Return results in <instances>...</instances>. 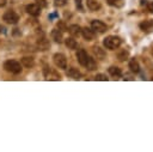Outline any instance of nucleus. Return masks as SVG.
Instances as JSON below:
<instances>
[{
	"mask_svg": "<svg viewBox=\"0 0 153 152\" xmlns=\"http://www.w3.org/2000/svg\"><path fill=\"white\" fill-rule=\"evenodd\" d=\"M43 73H44V77H45L47 80H60V74L56 73L50 67H45L44 71H43Z\"/></svg>",
	"mask_w": 153,
	"mask_h": 152,
	"instance_id": "423d86ee",
	"label": "nucleus"
},
{
	"mask_svg": "<svg viewBox=\"0 0 153 152\" xmlns=\"http://www.w3.org/2000/svg\"><path fill=\"white\" fill-rule=\"evenodd\" d=\"M76 1V6L79 7V10H82V6H81V0H75Z\"/></svg>",
	"mask_w": 153,
	"mask_h": 152,
	"instance_id": "bb28decb",
	"label": "nucleus"
},
{
	"mask_svg": "<svg viewBox=\"0 0 153 152\" xmlns=\"http://www.w3.org/2000/svg\"><path fill=\"white\" fill-rule=\"evenodd\" d=\"M25 10L30 16H33V17H37L41 14V6L38 4H30L26 6Z\"/></svg>",
	"mask_w": 153,
	"mask_h": 152,
	"instance_id": "0eeeda50",
	"label": "nucleus"
},
{
	"mask_svg": "<svg viewBox=\"0 0 153 152\" xmlns=\"http://www.w3.org/2000/svg\"><path fill=\"white\" fill-rule=\"evenodd\" d=\"M86 5H87V8L91 11H97L100 8V4L97 0H86Z\"/></svg>",
	"mask_w": 153,
	"mask_h": 152,
	"instance_id": "9d476101",
	"label": "nucleus"
},
{
	"mask_svg": "<svg viewBox=\"0 0 153 152\" xmlns=\"http://www.w3.org/2000/svg\"><path fill=\"white\" fill-rule=\"evenodd\" d=\"M91 29L94 31V32H98V34H103L106 31V25L102 22V20H98V19H94L91 22Z\"/></svg>",
	"mask_w": 153,
	"mask_h": 152,
	"instance_id": "20e7f679",
	"label": "nucleus"
},
{
	"mask_svg": "<svg viewBox=\"0 0 153 152\" xmlns=\"http://www.w3.org/2000/svg\"><path fill=\"white\" fill-rule=\"evenodd\" d=\"M94 79H96V80H103V81H106V80H108L106 75H104V74H97V75L94 77Z\"/></svg>",
	"mask_w": 153,
	"mask_h": 152,
	"instance_id": "b1692460",
	"label": "nucleus"
},
{
	"mask_svg": "<svg viewBox=\"0 0 153 152\" xmlns=\"http://www.w3.org/2000/svg\"><path fill=\"white\" fill-rule=\"evenodd\" d=\"M85 67H86L87 69H94V68H96V61H94V59L88 57V61H87V63H86Z\"/></svg>",
	"mask_w": 153,
	"mask_h": 152,
	"instance_id": "412c9836",
	"label": "nucleus"
},
{
	"mask_svg": "<svg viewBox=\"0 0 153 152\" xmlns=\"http://www.w3.org/2000/svg\"><path fill=\"white\" fill-rule=\"evenodd\" d=\"M94 54L98 56L99 55V57L100 59H103L104 57V51H102V49L99 48V47H94Z\"/></svg>",
	"mask_w": 153,
	"mask_h": 152,
	"instance_id": "4be33fe9",
	"label": "nucleus"
},
{
	"mask_svg": "<svg viewBox=\"0 0 153 152\" xmlns=\"http://www.w3.org/2000/svg\"><path fill=\"white\" fill-rule=\"evenodd\" d=\"M128 51H126V50H123L122 53H120L118 54V60H121V61H123V60H126L127 57H128Z\"/></svg>",
	"mask_w": 153,
	"mask_h": 152,
	"instance_id": "5701e85b",
	"label": "nucleus"
},
{
	"mask_svg": "<svg viewBox=\"0 0 153 152\" xmlns=\"http://www.w3.org/2000/svg\"><path fill=\"white\" fill-rule=\"evenodd\" d=\"M140 28L141 30L146 31V32H149L153 30V20H145L140 24Z\"/></svg>",
	"mask_w": 153,
	"mask_h": 152,
	"instance_id": "9b49d317",
	"label": "nucleus"
},
{
	"mask_svg": "<svg viewBox=\"0 0 153 152\" xmlns=\"http://www.w3.org/2000/svg\"><path fill=\"white\" fill-rule=\"evenodd\" d=\"M4 20L6 22V23H8V24H16V23H18V20H19V16L14 12V11H7L5 14H4Z\"/></svg>",
	"mask_w": 153,
	"mask_h": 152,
	"instance_id": "39448f33",
	"label": "nucleus"
},
{
	"mask_svg": "<svg viewBox=\"0 0 153 152\" xmlns=\"http://www.w3.org/2000/svg\"><path fill=\"white\" fill-rule=\"evenodd\" d=\"M54 1H55V2H54L55 6H59V7H60V6H63V5L67 2V0H54Z\"/></svg>",
	"mask_w": 153,
	"mask_h": 152,
	"instance_id": "393cba45",
	"label": "nucleus"
},
{
	"mask_svg": "<svg viewBox=\"0 0 153 152\" xmlns=\"http://www.w3.org/2000/svg\"><path fill=\"white\" fill-rule=\"evenodd\" d=\"M51 37H53V39H55L56 42H62V39H63V36H62V31L60 30V29H54L53 31H51Z\"/></svg>",
	"mask_w": 153,
	"mask_h": 152,
	"instance_id": "f8f14e48",
	"label": "nucleus"
},
{
	"mask_svg": "<svg viewBox=\"0 0 153 152\" xmlns=\"http://www.w3.org/2000/svg\"><path fill=\"white\" fill-rule=\"evenodd\" d=\"M147 8H148V11H149V12H152V13H153V1H151V2H148V4H147Z\"/></svg>",
	"mask_w": 153,
	"mask_h": 152,
	"instance_id": "a878e982",
	"label": "nucleus"
},
{
	"mask_svg": "<svg viewBox=\"0 0 153 152\" xmlns=\"http://www.w3.org/2000/svg\"><path fill=\"white\" fill-rule=\"evenodd\" d=\"M6 5V0H0V7H4Z\"/></svg>",
	"mask_w": 153,
	"mask_h": 152,
	"instance_id": "cd10ccee",
	"label": "nucleus"
},
{
	"mask_svg": "<svg viewBox=\"0 0 153 152\" xmlns=\"http://www.w3.org/2000/svg\"><path fill=\"white\" fill-rule=\"evenodd\" d=\"M81 35H82V37H84L86 41H92V39H94V37H96V32H94L92 29H90V28H84V29H81Z\"/></svg>",
	"mask_w": 153,
	"mask_h": 152,
	"instance_id": "1a4fd4ad",
	"label": "nucleus"
},
{
	"mask_svg": "<svg viewBox=\"0 0 153 152\" xmlns=\"http://www.w3.org/2000/svg\"><path fill=\"white\" fill-rule=\"evenodd\" d=\"M121 43H122V41H121V38H120L118 36H108V37H105L104 41H103L104 47H105L106 49H111V50L117 49V48L121 45Z\"/></svg>",
	"mask_w": 153,
	"mask_h": 152,
	"instance_id": "f257e3e1",
	"label": "nucleus"
},
{
	"mask_svg": "<svg viewBox=\"0 0 153 152\" xmlns=\"http://www.w3.org/2000/svg\"><path fill=\"white\" fill-rule=\"evenodd\" d=\"M67 75H68V77H71V78H73V79H79V78L81 77V73H80L76 68L71 67V68L67 71Z\"/></svg>",
	"mask_w": 153,
	"mask_h": 152,
	"instance_id": "4468645a",
	"label": "nucleus"
},
{
	"mask_svg": "<svg viewBox=\"0 0 153 152\" xmlns=\"http://www.w3.org/2000/svg\"><path fill=\"white\" fill-rule=\"evenodd\" d=\"M53 59H54V63L56 65V67H59L61 69H66L67 68V59H66V56L63 54L56 53Z\"/></svg>",
	"mask_w": 153,
	"mask_h": 152,
	"instance_id": "7ed1b4c3",
	"label": "nucleus"
},
{
	"mask_svg": "<svg viewBox=\"0 0 153 152\" xmlns=\"http://www.w3.org/2000/svg\"><path fill=\"white\" fill-rule=\"evenodd\" d=\"M108 4L114 7H122L124 5V0H108Z\"/></svg>",
	"mask_w": 153,
	"mask_h": 152,
	"instance_id": "aec40b11",
	"label": "nucleus"
},
{
	"mask_svg": "<svg viewBox=\"0 0 153 152\" xmlns=\"http://www.w3.org/2000/svg\"><path fill=\"white\" fill-rule=\"evenodd\" d=\"M109 73H110V75H112V77H115V78H120V77L122 75L121 69H120L118 67H115V66H111V67L109 68Z\"/></svg>",
	"mask_w": 153,
	"mask_h": 152,
	"instance_id": "a211bd4d",
	"label": "nucleus"
},
{
	"mask_svg": "<svg viewBox=\"0 0 153 152\" xmlns=\"http://www.w3.org/2000/svg\"><path fill=\"white\" fill-rule=\"evenodd\" d=\"M4 68L10 72V73H14V74H18L22 72V66L18 61L16 60H7L5 63H4Z\"/></svg>",
	"mask_w": 153,
	"mask_h": 152,
	"instance_id": "f03ea898",
	"label": "nucleus"
},
{
	"mask_svg": "<svg viewBox=\"0 0 153 152\" xmlns=\"http://www.w3.org/2000/svg\"><path fill=\"white\" fill-rule=\"evenodd\" d=\"M88 55H87V53L84 50V49H80V50H78V53H76V59H78V62L81 65V66H86V63H87V61H88Z\"/></svg>",
	"mask_w": 153,
	"mask_h": 152,
	"instance_id": "6e6552de",
	"label": "nucleus"
},
{
	"mask_svg": "<svg viewBox=\"0 0 153 152\" xmlns=\"http://www.w3.org/2000/svg\"><path fill=\"white\" fill-rule=\"evenodd\" d=\"M129 68H130L131 72L137 73V72L140 71V65H139V62H137L135 59H131V60L129 61Z\"/></svg>",
	"mask_w": 153,
	"mask_h": 152,
	"instance_id": "f3484780",
	"label": "nucleus"
},
{
	"mask_svg": "<svg viewBox=\"0 0 153 152\" xmlns=\"http://www.w3.org/2000/svg\"><path fill=\"white\" fill-rule=\"evenodd\" d=\"M33 59L31 57V56H24L23 59H22V65L24 66V67H26V68H31L32 66H33Z\"/></svg>",
	"mask_w": 153,
	"mask_h": 152,
	"instance_id": "2eb2a0df",
	"label": "nucleus"
},
{
	"mask_svg": "<svg viewBox=\"0 0 153 152\" xmlns=\"http://www.w3.org/2000/svg\"><path fill=\"white\" fill-rule=\"evenodd\" d=\"M65 43H66V45L68 47V49H75V48L78 47V43H76V41H75L73 37H67V38L65 39Z\"/></svg>",
	"mask_w": 153,
	"mask_h": 152,
	"instance_id": "dca6fc26",
	"label": "nucleus"
},
{
	"mask_svg": "<svg viewBox=\"0 0 153 152\" xmlns=\"http://www.w3.org/2000/svg\"><path fill=\"white\" fill-rule=\"evenodd\" d=\"M0 31H1V26H0Z\"/></svg>",
	"mask_w": 153,
	"mask_h": 152,
	"instance_id": "c85d7f7f",
	"label": "nucleus"
},
{
	"mask_svg": "<svg viewBox=\"0 0 153 152\" xmlns=\"http://www.w3.org/2000/svg\"><path fill=\"white\" fill-rule=\"evenodd\" d=\"M37 47H38V49L39 50H47V49H49V47H50V43L47 41V39H39V42L37 43Z\"/></svg>",
	"mask_w": 153,
	"mask_h": 152,
	"instance_id": "6ab92c4d",
	"label": "nucleus"
},
{
	"mask_svg": "<svg viewBox=\"0 0 153 152\" xmlns=\"http://www.w3.org/2000/svg\"><path fill=\"white\" fill-rule=\"evenodd\" d=\"M67 30L69 31V34H71L73 37H74V36H79V35L81 34V29H80V26H79V25H76V24L71 25Z\"/></svg>",
	"mask_w": 153,
	"mask_h": 152,
	"instance_id": "ddd939ff",
	"label": "nucleus"
}]
</instances>
